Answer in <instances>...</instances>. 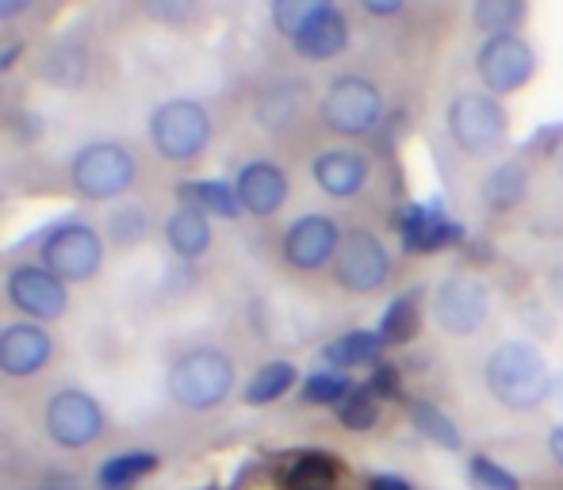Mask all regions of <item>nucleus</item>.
Returning <instances> with one entry per match:
<instances>
[{
    "label": "nucleus",
    "instance_id": "1",
    "mask_svg": "<svg viewBox=\"0 0 563 490\" xmlns=\"http://www.w3.org/2000/svg\"><path fill=\"white\" fill-rule=\"evenodd\" d=\"M487 391L498 407L514 410V414H529L544 399H552V368L544 360V353L529 342H503L490 349L487 368Z\"/></svg>",
    "mask_w": 563,
    "mask_h": 490
},
{
    "label": "nucleus",
    "instance_id": "2",
    "mask_svg": "<svg viewBox=\"0 0 563 490\" xmlns=\"http://www.w3.org/2000/svg\"><path fill=\"white\" fill-rule=\"evenodd\" d=\"M234 360L219 345H192V349L177 353L169 365V399L180 410L192 414H208V410L223 407L234 391Z\"/></svg>",
    "mask_w": 563,
    "mask_h": 490
},
{
    "label": "nucleus",
    "instance_id": "3",
    "mask_svg": "<svg viewBox=\"0 0 563 490\" xmlns=\"http://www.w3.org/2000/svg\"><path fill=\"white\" fill-rule=\"evenodd\" d=\"M139 177V162L123 142L97 138L89 146H81L69 162V180L74 192L89 203H112L119 196H126Z\"/></svg>",
    "mask_w": 563,
    "mask_h": 490
},
{
    "label": "nucleus",
    "instance_id": "4",
    "mask_svg": "<svg viewBox=\"0 0 563 490\" xmlns=\"http://www.w3.org/2000/svg\"><path fill=\"white\" fill-rule=\"evenodd\" d=\"M150 142H154L157 157L173 165H188L211 146V115L200 100H165L150 115Z\"/></svg>",
    "mask_w": 563,
    "mask_h": 490
},
{
    "label": "nucleus",
    "instance_id": "5",
    "mask_svg": "<svg viewBox=\"0 0 563 490\" xmlns=\"http://www.w3.org/2000/svg\"><path fill=\"white\" fill-rule=\"evenodd\" d=\"M449 134L460 154L490 157L506 146L510 134V115L490 92H460L449 104Z\"/></svg>",
    "mask_w": 563,
    "mask_h": 490
},
{
    "label": "nucleus",
    "instance_id": "6",
    "mask_svg": "<svg viewBox=\"0 0 563 490\" xmlns=\"http://www.w3.org/2000/svg\"><path fill=\"white\" fill-rule=\"evenodd\" d=\"M384 120V92L368 77H334L322 97V123L341 138H364Z\"/></svg>",
    "mask_w": 563,
    "mask_h": 490
},
{
    "label": "nucleus",
    "instance_id": "7",
    "mask_svg": "<svg viewBox=\"0 0 563 490\" xmlns=\"http://www.w3.org/2000/svg\"><path fill=\"white\" fill-rule=\"evenodd\" d=\"M38 257H43V268H51L62 283H85L104 265V238L97 226L69 219L46 234L38 245Z\"/></svg>",
    "mask_w": 563,
    "mask_h": 490
},
{
    "label": "nucleus",
    "instance_id": "8",
    "mask_svg": "<svg viewBox=\"0 0 563 490\" xmlns=\"http://www.w3.org/2000/svg\"><path fill=\"white\" fill-rule=\"evenodd\" d=\"M43 430L58 448L81 453L104 437V407L81 387H62L46 399Z\"/></svg>",
    "mask_w": 563,
    "mask_h": 490
},
{
    "label": "nucleus",
    "instance_id": "9",
    "mask_svg": "<svg viewBox=\"0 0 563 490\" xmlns=\"http://www.w3.org/2000/svg\"><path fill=\"white\" fill-rule=\"evenodd\" d=\"M475 74L490 97H514L537 74V51L521 35L487 38L475 54Z\"/></svg>",
    "mask_w": 563,
    "mask_h": 490
},
{
    "label": "nucleus",
    "instance_id": "10",
    "mask_svg": "<svg viewBox=\"0 0 563 490\" xmlns=\"http://www.w3.org/2000/svg\"><path fill=\"white\" fill-rule=\"evenodd\" d=\"M4 296L23 322H58L69 311V283H62L51 268L43 265H15L4 280Z\"/></svg>",
    "mask_w": 563,
    "mask_h": 490
},
{
    "label": "nucleus",
    "instance_id": "11",
    "mask_svg": "<svg viewBox=\"0 0 563 490\" xmlns=\"http://www.w3.org/2000/svg\"><path fill=\"white\" fill-rule=\"evenodd\" d=\"M334 280L353 296H372L391 280V253L372 231H349L334 257Z\"/></svg>",
    "mask_w": 563,
    "mask_h": 490
},
{
    "label": "nucleus",
    "instance_id": "12",
    "mask_svg": "<svg viewBox=\"0 0 563 490\" xmlns=\"http://www.w3.org/2000/svg\"><path fill=\"white\" fill-rule=\"evenodd\" d=\"M490 314V291L475 276H449L433 291V322L441 334L467 337L487 322Z\"/></svg>",
    "mask_w": 563,
    "mask_h": 490
},
{
    "label": "nucleus",
    "instance_id": "13",
    "mask_svg": "<svg viewBox=\"0 0 563 490\" xmlns=\"http://www.w3.org/2000/svg\"><path fill=\"white\" fill-rule=\"evenodd\" d=\"M341 226L330 215H303L288 226L284 234V260H288L296 272H319V268L334 265L341 249Z\"/></svg>",
    "mask_w": 563,
    "mask_h": 490
},
{
    "label": "nucleus",
    "instance_id": "14",
    "mask_svg": "<svg viewBox=\"0 0 563 490\" xmlns=\"http://www.w3.org/2000/svg\"><path fill=\"white\" fill-rule=\"evenodd\" d=\"M54 357V337L38 322H8L0 330V376L31 379Z\"/></svg>",
    "mask_w": 563,
    "mask_h": 490
},
{
    "label": "nucleus",
    "instance_id": "15",
    "mask_svg": "<svg viewBox=\"0 0 563 490\" xmlns=\"http://www.w3.org/2000/svg\"><path fill=\"white\" fill-rule=\"evenodd\" d=\"M238 203H242L245 215L253 219H268L288 203V172L276 162H250L242 165L234 180Z\"/></svg>",
    "mask_w": 563,
    "mask_h": 490
},
{
    "label": "nucleus",
    "instance_id": "16",
    "mask_svg": "<svg viewBox=\"0 0 563 490\" xmlns=\"http://www.w3.org/2000/svg\"><path fill=\"white\" fill-rule=\"evenodd\" d=\"M299 58L307 62H327V58H338L341 51L349 46V20L345 12L334 4H314V12L307 15V23L296 31L291 38Z\"/></svg>",
    "mask_w": 563,
    "mask_h": 490
},
{
    "label": "nucleus",
    "instance_id": "17",
    "mask_svg": "<svg viewBox=\"0 0 563 490\" xmlns=\"http://www.w3.org/2000/svg\"><path fill=\"white\" fill-rule=\"evenodd\" d=\"M311 172H314V185H319L330 200H353V196L368 185V157H364L361 149L330 146L314 157Z\"/></svg>",
    "mask_w": 563,
    "mask_h": 490
},
{
    "label": "nucleus",
    "instance_id": "18",
    "mask_svg": "<svg viewBox=\"0 0 563 490\" xmlns=\"http://www.w3.org/2000/svg\"><path fill=\"white\" fill-rule=\"evenodd\" d=\"M399 234H402V245L410 253H438V249H449V245L460 242V226L449 223L438 208L430 203H410L399 219Z\"/></svg>",
    "mask_w": 563,
    "mask_h": 490
},
{
    "label": "nucleus",
    "instance_id": "19",
    "mask_svg": "<svg viewBox=\"0 0 563 490\" xmlns=\"http://www.w3.org/2000/svg\"><path fill=\"white\" fill-rule=\"evenodd\" d=\"M211 215H203L192 203H177L165 219V242L180 260H200L211 249Z\"/></svg>",
    "mask_w": 563,
    "mask_h": 490
},
{
    "label": "nucleus",
    "instance_id": "20",
    "mask_svg": "<svg viewBox=\"0 0 563 490\" xmlns=\"http://www.w3.org/2000/svg\"><path fill=\"white\" fill-rule=\"evenodd\" d=\"M180 203H192L203 215H219V219L242 215L234 185H227V180H185L180 185Z\"/></svg>",
    "mask_w": 563,
    "mask_h": 490
},
{
    "label": "nucleus",
    "instance_id": "21",
    "mask_svg": "<svg viewBox=\"0 0 563 490\" xmlns=\"http://www.w3.org/2000/svg\"><path fill=\"white\" fill-rule=\"evenodd\" d=\"M299 379V368L291 365V360H268V365H261L253 371V379L245 383V407H268V402L284 399V394L296 387Z\"/></svg>",
    "mask_w": 563,
    "mask_h": 490
},
{
    "label": "nucleus",
    "instance_id": "22",
    "mask_svg": "<svg viewBox=\"0 0 563 490\" xmlns=\"http://www.w3.org/2000/svg\"><path fill=\"white\" fill-rule=\"evenodd\" d=\"M384 342H379L376 330H349V334L334 337V342L322 349V360L330 368L341 371V368H356V365H372L379 357Z\"/></svg>",
    "mask_w": 563,
    "mask_h": 490
},
{
    "label": "nucleus",
    "instance_id": "23",
    "mask_svg": "<svg viewBox=\"0 0 563 490\" xmlns=\"http://www.w3.org/2000/svg\"><path fill=\"white\" fill-rule=\"evenodd\" d=\"M526 192H529V172L521 162H503L483 180V196H487V203L498 211L518 208V203L526 200Z\"/></svg>",
    "mask_w": 563,
    "mask_h": 490
},
{
    "label": "nucleus",
    "instance_id": "24",
    "mask_svg": "<svg viewBox=\"0 0 563 490\" xmlns=\"http://www.w3.org/2000/svg\"><path fill=\"white\" fill-rule=\"evenodd\" d=\"M157 453H119L112 460L100 464L97 487L100 490H131L139 479H146L150 471H157Z\"/></svg>",
    "mask_w": 563,
    "mask_h": 490
},
{
    "label": "nucleus",
    "instance_id": "25",
    "mask_svg": "<svg viewBox=\"0 0 563 490\" xmlns=\"http://www.w3.org/2000/svg\"><path fill=\"white\" fill-rule=\"evenodd\" d=\"M410 422H415V430L422 433L426 441H433L438 448H449V453H456L464 441H460V430L456 422L445 414V410H438L433 402H410Z\"/></svg>",
    "mask_w": 563,
    "mask_h": 490
},
{
    "label": "nucleus",
    "instance_id": "26",
    "mask_svg": "<svg viewBox=\"0 0 563 490\" xmlns=\"http://www.w3.org/2000/svg\"><path fill=\"white\" fill-rule=\"evenodd\" d=\"M349 391H353V383H349L345 371L322 368V371H311V376L303 379L299 399H303L307 407H341V402L349 399Z\"/></svg>",
    "mask_w": 563,
    "mask_h": 490
},
{
    "label": "nucleus",
    "instance_id": "27",
    "mask_svg": "<svg viewBox=\"0 0 563 490\" xmlns=\"http://www.w3.org/2000/svg\"><path fill=\"white\" fill-rule=\"evenodd\" d=\"M472 15H475V27L487 31V38H498V35H514L526 8L518 0H479Z\"/></svg>",
    "mask_w": 563,
    "mask_h": 490
},
{
    "label": "nucleus",
    "instance_id": "28",
    "mask_svg": "<svg viewBox=\"0 0 563 490\" xmlns=\"http://www.w3.org/2000/svg\"><path fill=\"white\" fill-rule=\"evenodd\" d=\"M376 334H379V342H384V345L410 342V337L418 334V307H415V299H410V296L395 299V303L384 311V319H379Z\"/></svg>",
    "mask_w": 563,
    "mask_h": 490
},
{
    "label": "nucleus",
    "instance_id": "29",
    "mask_svg": "<svg viewBox=\"0 0 563 490\" xmlns=\"http://www.w3.org/2000/svg\"><path fill=\"white\" fill-rule=\"evenodd\" d=\"M334 479H338V464H334V456H327V453L299 456L288 471V483L296 490H327Z\"/></svg>",
    "mask_w": 563,
    "mask_h": 490
},
{
    "label": "nucleus",
    "instance_id": "30",
    "mask_svg": "<svg viewBox=\"0 0 563 490\" xmlns=\"http://www.w3.org/2000/svg\"><path fill=\"white\" fill-rule=\"evenodd\" d=\"M338 422L345 425V430H353V433H364V430H372V425L379 422V399L372 394L368 383L349 391V399L338 407Z\"/></svg>",
    "mask_w": 563,
    "mask_h": 490
},
{
    "label": "nucleus",
    "instance_id": "31",
    "mask_svg": "<svg viewBox=\"0 0 563 490\" xmlns=\"http://www.w3.org/2000/svg\"><path fill=\"white\" fill-rule=\"evenodd\" d=\"M467 471H472V483L479 490H521L518 479H514L506 468H498L490 456H472V460H467Z\"/></svg>",
    "mask_w": 563,
    "mask_h": 490
},
{
    "label": "nucleus",
    "instance_id": "32",
    "mask_svg": "<svg viewBox=\"0 0 563 490\" xmlns=\"http://www.w3.org/2000/svg\"><path fill=\"white\" fill-rule=\"evenodd\" d=\"M314 12V0H276L273 4V23L280 35L296 38V31L307 23V15Z\"/></svg>",
    "mask_w": 563,
    "mask_h": 490
},
{
    "label": "nucleus",
    "instance_id": "33",
    "mask_svg": "<svg viewBox=\"0 0 563 490\" xmlns=\"http://www.w3.org/2000/svg\"><path fill=\"white\" fill-rule=\"evenodd\" d=\"M368 387H372V394H376V399H399V376H395L391 365H376Z\"/></svg>",
    "mask_w": 563,
    "mask_h": 490
},
{
    "label": "nucleus",
    "instance_id": "34",
    "mask_svg": "<svg viewBox=\"0 0 563 490\" xmlns=\"http://www.w3.org/2000/svg\"><path fill=\"white\" fill-rule=\"evenodd\" d=\"M146 15H154V20H188V15H196L192 4H150Z\"/></svg>",
    "mask_w": 563,
    "mask_h": 490
},
{
    "label": "nucleus",
    "instance_id": "35",
    "mask_svg": "<svg viewBox=\"0 0 563 490\" xmlns=\"http://www.w3.org/2000/svg\"><path fill=\"white\" fill-rule=\"evenodd\" d=\"M368 490H415V487H410L407 479H399V476H372Z\"/></svg>",
    "mask_w": 563,
    "mask_h": 490
},
{
    "label": "nucleus",
    "instance_id": "36",
    "mask_svg": "<svg viewBox=\"0 0 563 490\" xmlns=\"http://www.w3.org/2000/svg\"><path fill=\"white\" fill-rule=\"evenodd\" d=\"M23 12H31V0H0V20H15Z\"/></svg>",
    "mask_w": 563,
    "mask_h": 490
},
{
    "label": "nucleus",
    "instance_id": "37",
    "mask_svg": "<svg viewBox=\"0 0 563 490\" xmlns=\"http://www.w3.org/2000/svg\"><path fill=\"white\" fill-rule=\"evenodd\" d=\"M364 12H372V15H395V12H402V4H399V0H368V4H364Z\"/></svg>",
    "mask_w": 563,
    "mask_h": 490
},
{
    "label": "nucleus",
    "instance_id": "38",
    "mask_svg": "<svg viewBox=\"0 0 563 490\" xmlns=\"http://www.w3.org/2000/svg\"><path fill=\"white\" fill-rule=\"evenodd\" d=\"M549 453H552V460H556L560 468H563V425H556V430H552V437H549Z\"/></svg>",
    "mask_w": 563,
    "mask_h": 490
},
{
    "label": "nucleus",
    "instance_id": "39",
    "mask_svg": "<svg viewBox=\"0 0 563 490\" xmlns=\"http://www.w3.org/2000/svg\"><path fill=\"white\" fill-rule=\"evenodd\" d=\"M23 54V46L15 43V46H8V51H0V74H4V69H12V62L20 58Z\"/></svg>",
    "mask_w": 563,
    "mask_h": 490
},
{
    "label": "nucleus",
    "instance_id": "40",
    "mask_svg": "<svg viewBox=\"0 0 563 490\" xmlns=\"http://www.w3.org/2000/svg\"><path fill=\"white\" fill-rule=\"evenodd\" d=\"M31 490H62V487H51V483H43V487H31Z\"/></svg>",
    "mask_w": 563,
    "mask_h": 490
},
{
    "label": "nucleus",
    "instance_id": "41",
    "mask_svg": "<svg viewBox=\"0 0 563 490\" xmlns=\"http://www.w3.org/2000/svg\"><path fill=\"white\" fill-rule=\"evenodd\" d=\"M200 490H219V487H200Z\"/></svg>",
    "mask_w": 563,
    "mask_h": 490
}]
</instances>
